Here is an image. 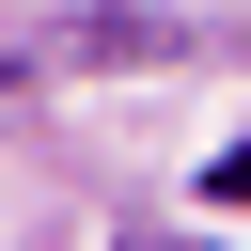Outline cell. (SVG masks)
I'll return each instance as SVG.
<instances>
[{
  "instance_id": "1",
  "label": "cell",
  "mask_w": 251,
  "mask_h": 251,
  "mask_svg": "<svg viewBox=\"0 0 251 251\" xmlns=\"http://www.w3.org/2000/svg\"><path fill=\"white\" fill-rule=\"evenodd\" d=\"M220 204H251V141H235V157H220Z\"/></svg>"
}]
</instances>
